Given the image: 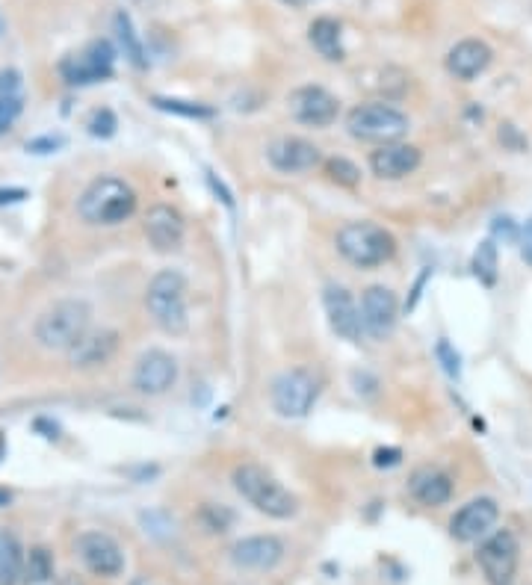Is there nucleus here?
<instances>
[{
    "label": "nucleus",
    "mask_w": 532,
    "mask_h": 585,
    "mask_svg": "<svg viewBox=\"0 0 532 585\" xmlns=\"http://www.w3.org/2000/svg\"><path fill=\"white\" fill-rule=\"evenodd\" d=\"M231 482H234L237 494H240L249 506H255L261 515H266V518L287 520L299 512V500H296V497H293V494H290L266 467L255 464V461L237 464L234 473H231Z\"/></svg>",
    "instance_id": "nucleus-1"
},
{
    "label": "nucleus",
    "mask_w": 532,
    "mask_h": 585,
    "mask_svg": "<svg viewBox=\"0 0 532 585\" xmlns=\"http://www.w3.org/2000/svg\"><path fill=\"white\" fill-rule=\"evenodd\" d=\"M92 331V308L83 299H60L48 305L33 325V334L42 349L68 352Z\"/></svg>",
    "instance_id": "nucleus-2"
},
{
    "label": "nucleus",
    "mask_w": 532,
    "mask_h": 585,
    "mask_svg": "<svg viewBox=\"0 0 532 585\" xmlns=\"http://www.w3.org/2000/svg\"><path fill=\"white\" fill-rule=\"evenodd\" d=\"M145 308L154 325L172 337L187 334L190 308H187V278L178 269H160L145 290Z\"/></svg>",
    "instance_id": "nucleus-3"
},
{
    "label": "nucleus",
    "mask_w": 532,
    "mask_h": 585,
    "mask_svg": "<svg viewBox=\"0 0 532 585\" xmlns=\"http://www.w3.org/2000/svg\"><path fill=\"white\" fill-rule=\"evenodd\" d=\"M136 213V193L122 178H95L77 198V216L86 225L113 228Z\"/></svg>",
    "instance_id": "nucleus-4"
},
{
    "label": "nucleus",
    "mask_w": 532,
    "mask_h": 585,
    "mask_svg": "<svg viewBox=\"0 0 532 585\" xmlns=\"http://www.w3.org/2000/svg\"><path fill=\"white\" fill-rule=\"evenodd\" d=\"M334 246H337L340 258L358 269H376L397 255L394 234L376 222H346L337 231Z\"/></svg>",
    "instance_id": "nucleus-5"
},
{
    "label": "nucleus",
    "mask_w": 532,
    "mask_h": 585,
    "mask_svg": "<svg viewBox=\"0 0 532 585\" xmlns=\"http://www.w3.org/2000/svg\"><path fill=\"white\" fill-rule=\"evenodd\" d=\"M408 128H411V119L397 107L385 104V101L358 104L346 116V130L361 142H379V145L402 142Z\"/></svg>",
    "instance_id": "nucleus-6"
},
{
    "label": "nucleus",
    "mask_w": 532,
    "mask_h": 585,
    "mask_svg": "<svg viewBox=\"0 0 532 585\" xmlns=\"http://www.w3.org/2000/svg\"><path fill=\"white\" fill-rule=\"evenodd\" d=\"M320 379L305 370V367H293V370H284L272 388H269V402H272V411L284 420H302L314 411L317 399H320Z\"/></svg>",
    "instance_id": "nucleus-7"
},
{
    "label": "nucleus",
    "mask_w": 532,
    "mask_h": 585,
    "mask_svg": "<svg viewBox=\"0 0 532 585\" xmlns=\"http://www.w3.org/2000/svg\"><path fill=\"white\" fill-rule=\"evenodd\" d=\"M476 565L488 585H512L521 565V544L512 529H497L479 541Z\"/></svg>",
    "instance_id": "nucleus-8"
},
{
    "label": "nucleus",
    "mask_w": 532,
    "mask_h": 585,
    "mask_svg": "<svg viewBox=\"0 0 532 585\" xmlns=\"http://www.w3.org/2000/svg\"><path fill=\"white\" fill-rule=\"evenodd\" d=\"M116 68V48L107 39H95L77 54H68L60 63V74L68 86H92L110 80Z\"/></svg>",
    "instance_id": "nucleus-9"
},
{
    "label": "nucleus",
    "mask_w": 532,
    "mask_h": 585,
    "mask_svg": "<svg viewBox=\"0 0 532 585\" xmlns=\"http://www.w3.org/2000/svg\"><path fill=\"white\" fill-rule=\"evenodd\" d=\"M287 110L299 125L308 128H329L340 116V101L334 98L326 86H299L287 95Z\"/></svg>",
    "instance_id": "nucleus-10"
},
{
    "label": "nucleus",
    "mask_w": 532,
    "mask_h": 585,
    "mask_svg": "<svg viewBox=\"0 0 532 585\" xmlns=\"http://www.w3.org/2000/svg\"><path fill=\"white\" fill-rule=\"evenodd\" d=\"M77 556H80V562L86 565L89 574L104 577V580H113V577H119L125 571V550H122V544L113 535L98 532V529L83 532L77 538Z\"/></svg>",
    "instance_id": "nucleus-11"
},
{
    "label": "nucleus",
    "mask_w": 532,
    "mask_h": 585,
    "mask_svg": "<svg viewBox=\"0 0 532 585\" xmlns=\"http://www.w3.org/2000/svg\"><path fill=\"white\" fill-rule=\"evenodd\" d=\"M361 323H364V334L382 340L388 334H394L399 320V299L397 293L385 284H370L361 293Z\"/></svg>",
    "instance_id": "nucleus-12"
},
{
    "label": "nucleus",
    "mask_w": 532,
    "mask_h": 585,
    "mask_svg": "<svg viewBox=\"0 0 532 585\" xmlns=\"http://www.w3.org/2000/svg\"><path fill=\"white\" fill-rule=\"evenodd\" d=\"M266 160L281 175H302L323 163V151L305 136H281L266 148Z\"/></svg>",
    "instance_id": "nucleus-13"
},
{
    "label": "nucleus",
    "mask_w": 532,
    "mask_h": 585,
    "mask_svg": "<svg viewBox=\"0 0 532 585\" xmlns=\"http://www.w3.org/2000/svg\"><path fill=\"white\" fill-rule=\"evenodd\" d=\"M178 382V361L166 349H148L133 367V388L142 396H163Z\"/></svg>",
    "instance_id": "nucleus-14"
},
{
    "label": "nucleus",
    "mask_w": 532,
    "mask_h": 585,
    "mask_svg": "<svg viewBox=\"0 0 532 585\" xmlns=\"http://www.w3.org/2000/svg\"><path fill=\"white\" fill-rule=\"evenodd\" d=\"M500 520V506L497 500L491 497H476L465 503L453 520H450V535L462 544H473V541H482L485 535H491V529L497 526Z\"/></svg>",
    "instance_id": "nucleus-15"
},
{
    "label": "nucleus",
    "mask_w": 532,
    "mask_h": 585,
    "mask_svg": "<svg viewBox=\"0 0 532 585\" xmlns=\"http://www.w3.org/2000/svg\"><path fill=\"white\" fill-rule=\"evenodd\" d=\"M323 308H326V317L329 325L337 337L349 340V343H358L364 337V323H361V305L358 299L340 287V284H329L326 293H323Z\"/></svg>",
    "instance_id": "nucleus-16"
},
{
    "label": "nucleus",
    "mask_w": 532,
    "mask_h": 585,
    "mask_svg": "<svg viewBox=\"0 0 532 585\" xmlns=\"http://www.w3.org/2000/svg\"><path fill=\"white\" fill-rule=\"evenodd\" d=\"M420 163H423V151L417 145H408V142H388L370 154V169L382 181H402V178L414 175L420 169Z\"/></svg>",
    "instance_id": "nucleus-17"
},
{
    "label": "nucleus",
    "mask_w": 532,
    "mask_h": 585,
    "mask_svg": "<svg viewBox=\"0 0 532 585\" xmlns=\"http://www.w3.org/2000/svg\"><path fill=\"white\" fill-rule=\"evenodd\" d=\"M145 237L157 252H178L187 237L184 216L169 204H154L145 213Z\"/></svg>",
    "instance_id": "nucleus-18"
},
{
    "label": "nucleus",
    "mask_w": 532,
    "mask_h": 585,
    "mask_svg": "<svg viewBox=\"0 0 532 585\" xmlns=\"http://www.w3.org/2000/svg\"><path fill=\"white\" fill-rule=\"evenodd\" d=\"M284 559V541L275 535H252L231 547V562L243 571H272Z\"/></svg>",
    "instance_id": "nucleus-19"
},
{
    "label": "nucleus",
    "mask_w": 532,
    "mask_h": 585,
    "mask_svg": "<svg viewBox=\"0 0 532 585\" xmlns=\"http://www.w3.org/2000/svg\"><path fill=\"white\" fill-rule=\"evenodd\" d=\"M408 494L426 509H441L453 500V479L441 467H417L408 479Z\"/></svg>",
    "instance_id": "nucleus-20"
},
{
    "label": "nucleus",
    "mask_w": 532,
    "mask_h": 585,
    "mask_svg": "<svg viewBox=\"0 0 532 585\" xmlns=\"http://www.w3.org/2000/svg\"><path fill=\"white\" fill-rule=\"evenodd\" d=\"M491 60H494V51L482 39H462L447 51L444 65L456 80H473L491 65Z\"/></svg>",
    "instance_id": "nucleus-21"
},
{
    "label": "nucleus",
    "mask_w": 532,
    "mask_h": 585,
    "mask_svg": "<svg viewBox=\"0 0 532 585\" xmlns=\"http://www.w3.org/2000/svg\"><path fill=\"white\" fill-rule=\"evenodd\" d=\"M116 349H119V334L110 331V328H104V331H89L74 349H68L66 355L74 367L86 370V367H101V364H107V361L116 355Z\"/></svg>",
    "instance_id": "nucleus-22"
},
{
    "label": "nucleus",
    "mask_w": 532,
    "mask_h": 585,
    "mask_svg": "<svg viewBox=\"0 0 532 585\" xmlns=\"http://www.w3.org/2000/svg\"><path fill=\"white\" fill-rule=\"evenodd\" d=\"M24 113V80L15 68L0 71V136Z\"/></svg>",
    "instance_id": "nucleus-23"
},
{
    "label": "nucleus",
    "mask_w": 532,
    "mask_h": 585,
    "mask_svg": "<svg viewBox=\"0 0 532 585\" xmlns=\"http://www.w3.org/2000/svg\"><path fill=\"white\" fill-rule=\"evenodd\" d=\"M308 39L314 45V51L329 60V63H340L343 60V30L334 18H317L308 30Z\"/></svg>",
    "instance_id": "nucleus-24"
},
{
    "label": "nucleus",
    "mask_w": 532,
    "mask_h": 585,
    "mask_svg": "<svg viewBox=\"0 0 532 585\" xmlns=\"http://www.w3.org/2000/svg\"><path fill=\"white\" fill-rule=\"evenodd\" d=\"M24 577V547L21 541L0 529V585H18Z\"/></svg>",
    "instance_id": "nucleus-25"
},
{
    "label": "nucleus",
    "mask_w": 532,
    "mask_h": 585,
    "mask_svg": "<svg viewBox=\"0 0 532 585\" xmlns=\"http://www.w3.org/2000/svg\"><path fill=\"white\" fill-rule=\"evenodd\" d=\"M113 30H116V39H119V45H122L128 63H131L133 68H148L145 45H142V39H139V33H136V27H133L128 12H116V15H113Z\"/></svg>",
    "instance_id": "nucleus-26"
},
{
    "label": "nucleus",
    "mask_w": 532,
    "mask_h": 585,
    "mask_svg": "<svg viewBox=\"0 0 532 585\" xmlns=\"http://www.w3.org/2000/svg\"><path fill=\"white\" fill-rule=\"evenodd\" d=\"M24 585H54L57 571H54V556L48 547H33L24 556Z\"/></svg>",
    "instance_id": "nucleus-27"
},
{
    "label": "nucleus",
    "mask_w": 532,
    "mask_h": 585,
    "mask_svg": "<svg viewBox=\"0 0 532 585\" xmlns=\"http://www.w3.org/2000/svg\"><path fill=\"white\" fill-rule=\"evenodd\" d=\"M151 104L163 113H172V116H181V119H213L216 110L201 104V101H187V98H163V95H154Z\"/></svg>",
    "instance_id": "nucleus-28"
},
{
    "label": "nucleus",
    "mask_w": 532,
    "mask_h": 585,
    "mask_svg": "<svg viewBox=\"0 0 532 585\" xmlns=\"http://www.w3.org/2000/svg\"><path fill=\"white\" fill-rule=\"evenodd\" d=\"M497 272H500V255H497V246L491 240H482L473 252V275L485 284V287H494L497 284Z\"/></svg>",
    "instance_id": "nucleus-29"
},
{
    "label": "nucleus",
    "mask_w": 532,
    "mask_h": 585,
    "mask_svg": "<svg viewBox=\"0 0 532 585\" xmlns=\"http://www.w3.org/2000/svg\"><path fill=\"white\" fill-rule=\"evenodd\" d=\"M323 169H326V178L337 184V187H346V190H355L361 184V169L346 160V157H329L323 160Z\"/></svg>",
    "instance_id": "nucleus-30"
},
{
    "label": "nucleus",
    "mask_w": 532,
    "mask_h": 585,
    "mask_svg": "<svg viewBox=\"0 0 532 585\" xmlns=\"http://www.w3.org/2000/svg\"><path fill=\"white\" fill-rule=\"evenodd\" d=\"M119 128V119H116V113L113 110H95L92 116H89V122H86V130L92 133V136H98V139H110L113 133Z\"/></svg>",
    "instance_id": "nucleus-31"
},
{
    "label": "nucleus",
    "mask_w": 532,
    "mask_h": 585,
    "mask_svg": "<svg viewBox=\"0 0 532 585\" xmlns=\"http://www.w3.org/2000/svg\"><path fill=\"white\" fill-rule=\"evenodd\" d=\"M435 355H438V361H441V367L447 370V376H450V379H459V376H462V358H459V352L450 346V340H447V337H441V340H438Z\"/></svg>",
    "instance_id": "nucleus-32"
},
{
    "label": "nucleus",
    "mask_w": 532,
    "mask_h": 585,
    "mask_svg": "<svg viewBox=\"0 0 532 585\" xmlns=\"http://www.w3.org/2000/svg\"><path fill=\"white\" fill-rule=\"evenodd\" d=\"M201 520H204V526L210 529V532H225L228 526H231V512H225L222 506H204L201 509Z\"/></svg>",
    "instance_id": "nucleus-33"
},
{
    "label": "nucleus",
    "mask_w": 532,
    "mask_h": 585,
    "mask_svg": "<svg viewBox=\"0 0 532 585\" xmlns=\"http://www.w3.org/2000/svg\"><path fill=\"white\" fill-rule=\"evenodd\" d=\"M63 145H66V136H42V139H30L27 142V151H33V154H51V151H57Z\"/></svg>",
    "instance_id": "nucleus-34"
},
{
    "label": "nucleus",
    "mask_w": 532,
    "mask_h": 585,
    "mask_svg": "<svg viewBox=\"0 0 532 585\" xmlns=\"http://www.w3.org/2000/svg\"><path fill=\"white\" fill-rule=\"evenodd\" d=\"M399 461H402V453H399L397 447H388V450H376L373 453V464L376 467H397Z\"/></svg>",
    "instance_id": "nucleus-35"
},
{
    "label": "nucleus",
    "mask_w": 532,
    "mask_h": 585,
    "mask_svg": "<svg viewBox=\"0 0 532 585\" xmlns=\"http://www.w3.org/2000/svg\"><path fill=\"white\" fill-rule=\"evenodd\" d=\"M24 198H30V193H27V190H21V187L0 190V207H3V204H21Z\"/></svg>",
    "instance_id": "nucleus-36"
},
{
    "label": "nucleus",
    "mask_w": 532,
    "mask_h": 585,
    "mask_svg": "<svg viewBox=\"0 0 532 585\" xmlns=\"http://www.w3.org/2000/svg\"><path fill=\"white\" fill-rule=\"evenodd\" d=\"M207 184L213 187V193L222 195V201H225L228 207H234V201H231V193H228V190H225V187H222V184L216 181V175H210V172H207Z\"/></svg>",
    "instance_id": "nucleus-37"
},
{
    "label": "nucleus",
    "mask_w": 532,
    "mask_h": 585,
    "mask_svg": "<svg viewBox=\"0 0 532 585\" xmlns=\"http://www.w3.org/2000/svg\"><path fill=\"white\" fill-rule=\"evenodd\" d=\"M9 500H12V494L9 491H0V506H9Z\"/></svg>",
    "instance_id": "nucleus-38"
},
{
    "label": "nucleus",
    "mask_w": 532,
    "mask_h": 585,
    "mask_svg": "<svg viewBox=\"0 0 532 585\" xmlns=\"http://www.w3.org/2000/svg\"><path fill=\"white\" fill-rule=\"evenodd\" d=\"M524 260L532 266V243H527V249H524Z\"/></svg>",
    "instance_id": "nucleus-39"
},
{
    "label": "nucleus",
    "mask_w": 532,
    "mask_h": 585,
    "mask_svg": "<svg viewBox=\"0 0 532 585\" xmlns=\"http://www.w3.org/2000/svg\"><path fill=\"white\" fill-rule=\"evenodd\" d=\"M284 3H290V6H305V3H314V0H284Z\"/></svg>",
    "instance_id": "nucleus-40"
},
{
    "label": "nucleus",
    "mask_w": 532,
    "mask_h": 585,
    "mask_svg": "<svg viewBox=\"0 0 532 585\" xmlns=\"http://www.w3.org/2000/svg\"><path fill=\"white\" fill-rule=\"evenodd\" d=\"M133 585H148V583H142V580H136V583H133Z\"/></svg>",
    "instance_id": "nucleus-41"
},
{
    "label": "nucleus",
    "mask_w": 532,
    "mask_h": 585,
    "mask_svg": "<svg viewBox=\"0 0 532 585\" xmlns=\"http://www.w3.org/2000/svg\"><path fill=\"white\" fill-rule=\"evenodd\" d=\"M0 30H3V27H0Z\"/></svg>",
    "instance_id": "nucleus-42"
}]
</instances>
